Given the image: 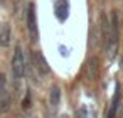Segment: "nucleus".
Wrapping results in <instances>:
<instances>
[{"label": "nucleus", "mask_w": 123, "mask_h": 118, "mask_svg": "<svg viewBox=\"0 0 123 118\" xmlns=\"http://www.w3.org/2000/svg\"><path fill=\"white\" fill-rule=\"evenodd\" d=\"M118 46H120V15H118V10H111V14H110V37H108L106 46L103 47L110 61H113L116 57Z\"/></svg>", "instance_id": "nucleus-1"}, {"label": "nucleus", "mask_w": 123, "mask_h": 118, "mask_svg": "<svg viewBox=\"0 0 123 118\" xmlns=\"http://www.w3.org/2000/svg\"><path fill=\"white\" fill-rule=\"evenodd\" d=\"M12 74L14 78L19 81L25 76V57H24V51L20 46H15L14 51V57H12Z\"/></svg>", "instance_id": "nucleus-2"}, {"label": "nucleus", "mask_w": 123, "mask_h": 118, "mask_svg": "<svg viewBox=\"0 0 123 118\" xmlns=\"http://www.w3.org/2000/svg\"><path fill=\"white\" fill-rule=\"evenodd\" d=\"M25 24H27V31H29V36H31L32 42H37L39 41V27H37V15H36V5L34 4L27 5Z\"/></svg>", "instance_id": "nucleus-3"}, {"label": "nucleus", "mask_w": 123, "mask_h": 118, "mask_svg": "<svg viewBox=\"0 0 123 118\" xmlns=\"http://www.w3.org/2000/svg\"><path fill=\"white\" fill-rule=\"evenodd\" d=\"M84 74L89 81H96L99 78V59H98V56H89L86 59Z\"/></svg>", "instance_id": "nucleus-4"}, {"label": "nucleus", "mask_w": 123, "mask_h": 118, "mask_svg": "<svg viewBox=\"0 0 123 118\" xmlns=\"http://www.w3.org/2000/svg\"><path fill=\"white\" fill-rule=\"evenodd\" d=\"M98 29H99V41H101V47L106 46L108 37H110V17L101 12L98 17Z\"/></svg>", "instance_id": "nucleus-5"}, {"label": "nucleus", "mask_w": 123, "mask_h": 118, "mask_svg": "<svg viewBox=\"0 0 123 118\" xmlns=\"http://www.w3.org/2000/svg\"><path fill=\"white\" fill-rule=\"evenodd\" d=\"M32 62H34V68L37 69L39 74L46 76L51 73V68H49V62L46 59V56L42 54V51H34L32 52Z\"/></svg>", "instance_id": "nucleus-6"}, {"label": "nucleus", "mask_w": 123, "mask_h": 118, "mask_svg": "<svg viewBox=\"0 0 123 118\" xmlns=\"http://www.w3.org/2000/svg\"><path fill=\"white\" fill-rule=\"evenodd\" d=\"M54 12L59 22H66V19L69 17V2L68 0H57L54 5Z\"/></svg>", "instance_id": "nucleus-7"}, {"label": "nucleus", "mask_w": 123, "mask_h": 118, "mask_svg": "<svg viewBox=\"0 0 123 118\" xmlns=\"http://www.w3.org/2000/svg\"><path fill=\"white\" fill-rule=\"evenodd\" d=\"M120 101H121V91H120V84H116V88H115V96H113V101H111V105H110V110H108L106 118H115V116H116L118 108H120Z\"/></svg>", "instance_id": "nucleus-8"}, {"label": "nucleus", "mask_w": 123, "mask_h": 118, "mask_svg": "<svg viewBox=\"0 0 123 118\" xmlns=\"http://www.w3.org/2000/svg\"><path fill=\"white\" fill-rule=\"evenodd\" d=\"M10 44H12V29L9 24H4L0 27V46L9 47Z\"/></svg>", "instance_id": "nucleus-9"}, {"label": "nucleus", "mask_w": 123, "mask_h": 118, "mask_svg": "<svg viewBox=\"0 0 123 118\" xmlns=\"http://www.w3.org/2000/svg\"><path fill=\"white\" fill-rule=\"evenodd\" d=\"M61 96H62V93H61V88L57 86V84H52L51 86V89H49V103H51V106H59V103H61Z\"/></svg>", "instance_id": "nucleus-10"}, {"label": "nucleus", "mask_w": 123, "mask_h": 118, "mask_svg": "<svg viewBox=\"0 0 123 118\" xmlns=\"http://www.w3.org/2000/svg\"><path fill=\"white\" fill-rule=\"evenodd\" d=\"M10 105H12V99L7 93L0 96V113H7L10 110Z\"/></svg>", "instance_id": "nucleus-11"}, {"label": "nucleus", "mask_w": 123, "mask_h": 118, "mask_svg": "<svg viewBox=\"0 0 123 118\" xmlns=\"http://www.w3.org/2000/svg\"><path fill=\"white\" fill-rule=\"evenodd\" d=\"M7 93V76L4 73H0V96Z\"/></svg>", "instance_id": "nucleus-12"}, {"label": "nucleus", "mask_w": 123, "mask_h": 118, "mask_svg": "<svg viewBox=\"0 0 123 118\" xmlns=\"http://www.w3.org/2000/svg\"><path fill=\"white\" fill-rule=\"evenodd\" d=\"M76 115H78V118H88V110H86V106H81Z\"/></svg>", "instance_id": "nucleus-13"}, {"label": "nucleus", "mask_w": 123, "mask_h": 118, "mask_svg": "<svg viewBox=\"0 0 123 118\" xmlns=\"http://www.w3.org/2000/svg\"><path fill=\"white\" fill-rule=\"evenodd\" d=\"M10 0H0V7H7Z\"/></svg>", "instance_id": "nucleus-14"}, {"label": "nucleus", "mask_w": 123, "mask_h": 118, "mask_svg": "<svg viewBox=\"0 0 123 118\" xmlns=\"http://www.w3.org/2000/svg\"><path fill=\"white\" fill-rule=\"evenodd\" d=\"M121 69H123V59H121Z\"/></svg>", "instance_id": "nucleus-15"}, {"label": "nucleus", "mask_w": 123, "mask_h": 118, "mask_svg": "<svg viewBox=\"0 0 123 118\" xmlns=\"http://www.w3.org/2000/svg\"><path fill=\"white\" fill-rule=\"evenodd\" d=\"M49 118H54V116H49Z\"/></svg>", "instance_id": "nucleus-16"}]
</instances>
